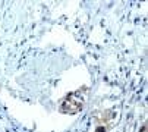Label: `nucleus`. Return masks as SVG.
<instances>
[{
  "instance_id": "nucleus-1",
  "label": "nucleus",
  "mask_w": 148,
  "mask_h": 132,
  "mask_svg": "<svg viewBox=\"0 0 148 132\" xmlns=\"http://www.w3.org/2000/svg\"><path fill=\"white\" fill-rule=\"evenodd\" d=\"M71 101H73V96H72V97L69 96V98H68V103H71ZM72 106H73V112H78V110H79V107H78L76 104H72Z\"/></svg>"
},
{
  "instance_id": "nucleus-2",
  "label": "nucleus",
  "mask_w": 148,
  "mask_h": 132,
  "mask_svg": "<svg viewBox=\"0 0 148 132\" xmlns=\"http://www.w3.org/2000/svg\"><path fill=\"white\" fill-rule=\"evenodd\" d=\"M142 132H147V126H144V128H142Z\"/></svg>"
}]
</instances>
